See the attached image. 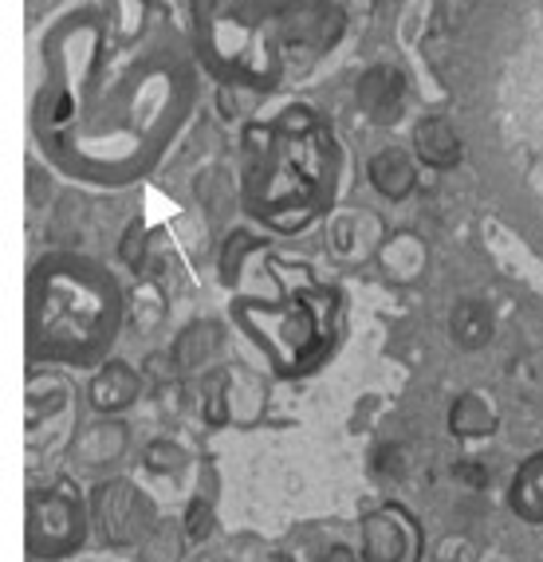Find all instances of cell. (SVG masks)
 <instances>
[{"instance_id": "6da1fadb", "label": "cell", "mask_w": 543, "mask_h": 562, "mask_svg": "<svg viewBox=\"0 0 543 562\" xmlns=\"http://www.w3.org/2000/svg\"><path fill=\"white\" fill-rule=\"evenodd\" d=\"M363 551H366V562H413L418 539H413L410 516L398 512V507H383L375 516H366Z\"/></svg>"}, {"instance_id": "7a4b0ae2", "label": "cell", "mask_w": 543, "mask_h": 562, "mask_svg": "<svg viewBox=\"0 0 543 562\" xmlns=\"http://www.w3.org/2000/svg\"><path fill=\"white\" fill-rule=\"evenodd\" d=\"M95 512H99V527H103V539L111 543H131L146 531L151 524V507L146 499L134 496L126 484H111L95 496Z\"/></svg>"}, {"instance_id": "3957f363", "label": "cell", "mask_w": 543, "mask_h": 562, "mask_svg": "<svg viewBox=\"0 0 543 562\" xmlns=\"http://www.w3.org/2000/svg\"><path fill=\"white\" fill-rule=\"evenodd\" d=\"M355 99L358 111L370 114L375 122H394L406 103V76L390 64H375L370 71L358 76Z\"/></svg>"}, {"instance_id": "277c9868", "label": "cell", "mask_w": 543, "mask_h": 562, "mask_svg": "<svg viewBox=\"0 0 543 562\" xmlns=\"http://www.w3.org/2000/svg\"><path fill=\"white\" fill-rule=\"evenodd\" d=\"M413 158L430 169H453L461 158H465V146H461L457 131H453L450 119L441 114H430L413 126Z\"/></svg>"}, {"instance_id": "5b68a950", "label": "cell", "mask_w": 543, "mask_h": 562, "mask_svg": "<svg viewBox=\"0 0 543 562\" xmlns=\"http://www.w3.org/2000/svg\"><path fill=\"white\" fill-rule=\"evenodd\" d=\"M366 178H370V186H375L383 198L402 201L418 189V158L406 154L402 146H386V150H378L375 158H370Z\"/></svg>"}, {"instance_id": "8992f818", "label": "cell", "mask_w": 543, "mask_h": 562, "mask_svg": "<svg viewBox=\"0 0 543 562\" xmlns=\"http://www.w3.org/2000/svg\"><path fill=\"white\" fill-rule=\"evenodd\" d=\"M134 397H138V378H134V370H126L122 362L107 366L103 374L95 378V385H91L95 409H103V413L126 409V405H131Z\"/></svg>"}, {"instance_id": "52a82bcc", "label": "cell", "mask_w": 543, "mask_h": 562, "mask_svg": "<svg viewBox=\"0 0 543 562\" xmlns=\"http://www.w3.org/2000/svg\"><path fill=\"white\" fill-rule=\"evenodd\" d=\"M383 268H386V276H394V280L410 283L413 276L425 268V244L413 233L390 236V240L383 244Z\"/></svg>"}, {"instance_id": "ba28073f", "label": "cell", "mask_w": 543, "mask_h": 562, "mask_svg": "<svg viewBox=\"0 0 543 562\" xmlns=\"http://www.w3.org/2000/svg\"><path fill=\"white\" fill-rule=\"evenodd\" d=\"M450 335L461 350H477L492 338V311L485 303H461L457 311L450 315Z\"/></svg>"}, {"instance_id": "9c48e42d", "label": "cell", "mask_w": 543, "mask_h": 562, "mask_svg": "<svg viewBox=\"0 0 543 562\" xmlns=\"http://www.w3.org/2000/svg\"><path fill=\"white\" fill-rule=\"evenodd\" d=\"M492 425H497V417H492L485 397L477 394L457 397V405L450 409V429L457 437H485V432H492Z\"/></svg>"}, {"instance_id": "30bf717a", "label": "cell", "mask_w": 543, "mask_h": 562, "mask_svg": "<svg viewBox=\"0 0 543 562\" xmlns=\"http://www.w3.org/2000/svg\"><path fill=\"white\" fill-rule=\"evenodd\" d=\"M457 480H465V484H473V487H485L488 472L480 469V464H457Z\"/></svg>"}, {"instance_id": "8fae6325", "label": "cell", "mask_w": 543, "mask_h": 562, "mask_svg": "<svg viewBox=\"0 0 543 562\" xmlns=\"http://www.w3.org/2000/svg\"><path fill=\"white\" fill-rule=\"evenodd\" d=\"M323 562H355V554H351L347 547H335V551H331V554H328V559H323Z\"/></svg>"}]
</instances>
